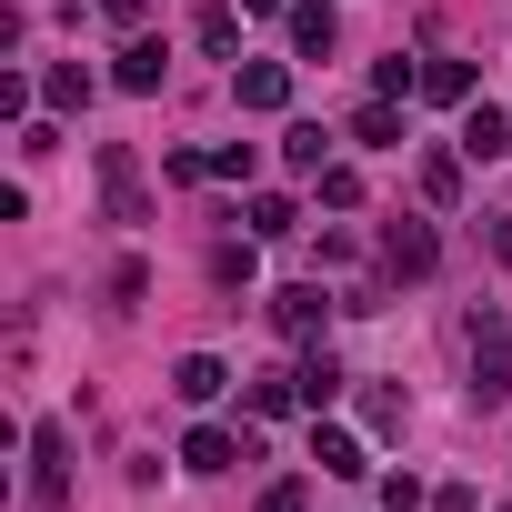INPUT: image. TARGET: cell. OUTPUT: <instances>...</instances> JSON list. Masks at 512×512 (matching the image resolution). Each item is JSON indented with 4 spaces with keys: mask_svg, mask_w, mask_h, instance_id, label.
<instances>
[{
    "mask_svg": "<svg viewBox=\"0 0 512 512\" xmlns=\"http://www.w3.org/2000/svg\"><path fill=\"white\" fill-rule=\"evenodd\" d=\"M31 502H41V512H61V502H71V432H61V422H41V432H31Z\"/></svg>",
    "mask_w": 512,
    "mask_h": 512,
    "instance_id": "7a4b0ae2",
    "label": "cell"
},
{
    "mask_svg": "<svg viewBox=\"0 0 512 512\" xmlns=\"http://www.w3.org/2000/svg\"><path fill=\"white\" fill-rule=\"evenodd\" d=\"M322 322H332V292H322V282L272 292V332H282V342H322Z\"/></svg>",
    "mask_w": 512,
    "mask_h": 512,
    "instance_id": "3957f363",
    "label": "cell"
},
{
    "mask_svg": "<svg viewBox=\"0 0 512 512\" xmlns=\"http://www.w3.org/2000/svg\"><path fill=\"white\" fill-rule=\"evenodd\" d=\"M362 422L372 432H402V392H362Z\"/></svg>",
    "mask_w": 512,
    "mask_h": 512,
    "instance_id": "cb8c5ba5",
    "label": "cell"
},
{
    "mask_svg": "<svg viewBox=\"0 0 512 512\" xmlns=\"http://www.w3.org/2000/svg\"><path fill=\"white\" fill-rule=\"evenodd\" d=\"M231 101H241V111H292V71H282V61H241V71H231Z\"/></svg>",
    "mask_w": 512,
    "mask_h": 512,
    "instance_id": "8992f818",
    "label": "cell"
},
{
    "mask_svg": "<svg viewBox=\"0 0 512 512\" xmlns=\"http://www.w3.org/2000/svg\"><path fill=\"white\" fill-rule=\"evenodd\" d=\"M251 171V141H211V181H241Z\"/></svg>",
    "mask_w": 512,
    "mask_h": 512,
    "instance_id": "603a6c76",
    "label": "cell"
},
{
    "mask_svg": "<svg viewBox=\"0 0 512 512\" xmlns=\"http://www.w3.org/2000/svg\"><path fill=\"white\" fill-rule=\"evenodd\" d=\"M422 502H432V492H422L412 472H392V482H382V512H422Z\"/></svg>",
    "mask_w": 512,
    "mask_h": 512,
    "instance_id": "d4e9b609",
    "label": "cell"
},
{
    "mask_svg": "<svg viewBox=\"0 0 512 512\" xmlns=\"http://www.w3.org/2000/svg\"><path fill=\"white\" fill-rule=\"evenodd\" d=\"M462 161H502L512 151V111H492V101H462V141H452Z\"/></svg>",
    "mask_w": 512,
    "mask_h": 512,
    "instance_id": "5b68a950",
    "label": "cell"
},
{
    "mask_svg": "<svg viewBox=\"0 0 512 512\" xmlns=\"http://www.w3.org/2000/svg\"><path fill=\"white\" fill-rule=\"evenodd\" d=\"M302 502H312L302 482H272V492H262V512H302Z\"/></svg>",
    "mask_w": 512,
    "mask_h": 512,
    "instance_id": "484cf974",
    "label": "cell"
},
{
    "mask_svg": "<svg viewBox=\"0 0 512 512\" xmlns=\"http://www.w3.org/2000/svg\"><path fill=\"white\" fill-rule=\"evenodd\" d=\"M41 91H51V111H81V101H91V71H81V61H61Z\"/></svg>",
    "mask_w": 512,
    "mask_h": 512,
    "instance_id": "ffe728a7",
    "label": "cell"
},
{
    "mask_svg": "<svg viewBox=\"0 0 512 512\" xmlns=\"http://www.w3.org/2000/svg\"><path fill=\"white\" fill-rule=\"evenodd\" d=\"M492 262H502V272H512V211H502V221H492Z\"/></svg>",
    "mask_w": 512,
    "mask_h": 512,
    "instance_id": "4316f807",
    "label": "cell"
},
{
    "mask_svg": "<svg viewBox=\"0 0 512 512\" xmlns=\"http://www.w3.org/2000/svg\"><path fill=\"white\" fill-rule=\"evenodd\" d=\"M312 462H322L332 482H362V472H372V462H362V442H352L342 422H312Z\"/></svg>",
    "mask_w": 512,
    "mask_h": 512,
    "instance_id": "ba28073f",
    "label": "cell"
},
{
    "mask_svg": "<svg viewBox=\"0 0 512 512\" xmlns=\"http://www.w3.org/2000/svg\"><path fill=\"white\" fill-rule=\"evenodd\" d=\"M322 201H332V211H362V171L332 161V171H322Z\"/></svg>",
    "mask_w": 512,
    "mask_h": 512,
    "instance_id": "44dd1931",
    "label": "cell"
},
{
    "mask_svg": "<svg viewBox=\"0 0 512 512\" xmlns=\"http://www.w3.org/2000/svg\"><path fill=\"white\" fill-rule=\"evenodd\" d=\"M352 141H362V151H402V111H392V101H372V111L352 121Z\"/></svg>",
    "mask_w": 512,
    "mask_h": 512,
    "instance_id": "ac0fdd59",
    "label": "cell"
},
{
    "mask_svg": "<svg viewBox=\"0 0 512 512\" xmlns=\"http://www.w3.org/2000/svg\"><path fill=\"white\" fill-rule=\"evenodd\" d=\"M412 181H422V201H432V211H452V201H462V151H422V171H412Z\"/></svg>",
    "mask_w": 512,
    "mask_h": 512,
    "instance_id": "8fae6325",
    "label": "cell"
},
{
    "mask_svg": "<svg viewBox=\"0 0 512 512\" xmlns=\"http://www.w3.org/2000/svg\"><path fill=\"white\" fill-rule=\"evenodd\" d=\"M141 292H151V272H141V262H121V272H111V312H141Z\"/></svg>",
    "mask_w": 512,
    "mask_h": 512,
    "instance_id": "7402d4cb",
    "label": "cell"
},
{
    "mask_svg": "<svg viewBox=\"0 0 512 512\" xmlns=\"http://www.w3.org/2000/svg\"><path fill=\"white\" fill-rule=\"evenodd\" d=\"M282 161L322 181V171H332V131H322V121H292V131H282Z\"/></svg>",
    "mask_w": 512,
    "mask_h": 512,
    "instance_id": "30bf717a",
    "label": "cell"
},
{
    "mask_svg": "<svg viewBox=\"0 0 512 512\" xmlns=\"http://www.w3.org/2000/svg\"><path fill=\"white\" fill-rule=\"evenodd\" d=\"M101 201H111V221H121V231H141V221H151V191H141V161H131L121 141H101Z\"/></svg>",
    "mask_w": 512,
    "mask_h": 512,
    "instance_id": "6da1fadb",
    "label": "cell"
},
{
    "mask_svg": "<svg viewBox=\"0 0 512 512\" xmlns=\"http://www.w3.org/2000/svg\"><path fill=\"white\" fill-rule=\"evenodd\" d=\"M422 101H472V61H422Z\"/></svg>",
    "mask_w": 512,
    "mask_h": 512,
    "instance_id": "e0dca14e",
    "label": "cell"
},
{
    "mask_svg": "<svg viewBox=\"0 0 512 512\" xmlns=\"http://www.w3.org/2000/svg\"><path fill=\"white\" fill-rule=\"evenodd\" d=\"M101 11H111V21H121V31H131V21H141V11H151V0H101Z\"/></svg>",
    "mask_w": 512,
    "mask_h": 512,
    "instance_id": "83f0119b",
    "label": "cell"
},
{
    "mask_svg": "<svg viewBox=\"0 0 512 512\" xmlns=\"http://www.w3.org/2000/svg\"><path fill=\"white\" fill-rule=\"evenodd\" d=\"M422 91V61H372V101H412Z\"/></svg>",
    "mask_w": 512,
    "mask_h": 512,
    "instance_id": "d6986e66",
    "label": "cell"
},
{
    "mask_svg": "<svg viewBox=\"0 0 512 512\" xmlns=\"http://www.w3.org/2000/svg\"><path fill=\"white\" fill-rule=\"evenodd\" d=\"M221 382H231V372H221L211 352H181V362H171V392H181V402H221Z\"/></svg>",
    "mask_w": 512,
    "mask_h": 512,
    "instance_id": "7c38bea8",
    "label": "cell"
},
{
    "mask_svg": "<svg viewBox=\"0 0 512 512\" xmlns=\"http://www.w3.org/2000/svg\"><path fill=\"white\" fill-rule=\"evenodd\" d=\"M181 462H191V472H231V462H251V422H241V432H221V422H201V432L181 442Z\"/></svg>",
    "mask_w": 512,
    "mask_h": 512,
    "instance_id": "52a82bcc",
    "label": "cell"
},
{
    "mask_svg": "<svg viewBox=\"0 0 512 512\" xmlns=\"http://www.w3.org/2000/svg\"><path fill=\"white\" fill-rule=\"evenodd\" d=\"M332 41H342V21H332V0H292V51H302V61H322Z\"/></svg>",
    "mask_w": 512,
    "mask_h": 512,
    "instance_id": "9c48e42d",
    "label": "cell"
},
{
    "mask_svg": "<svg viewBox=\"0 0 512 512\" xmlns=\"http://www.w3.org/2000/svg\"><path fill=\"white\" fill-rule=\"evenodd\" d=\"M292 382H302V402H312V412H332V402H342V362H332L322 342L302 352V372H292Z\"/></svg>",
    "mask_w": 512,
    "mask_h": 512,
    "instance_id": "4fadbf2b",
    "label": "cell"
},
{
    "mask_svg": "<svg viewBox=\"0 0 512 512\" xmlns=\"http://www.w3.org/2000/svg\"><path fill=\"white\" fill-rule=\"evenodd\" d=\"M302 231V211L282 201V191H262V201H251V241H292Z\"/></svg>",
    "mask_w": 512,
    "mask_h": 512,
    "instance_id": "9a60e30c",
    "label": "cell"
},
{
    "mask_svg": "<svg viewBox=\"0 0 512 512\" xmlns=\"http://www.w3.org/2000/svg\"><path fill=\"white\" fill-rule=\"evenodd\" d=\"M432 262H442V241H432V221H382V272L422 282Z\"/></svg>",
    "mask_w": 512,
    "mask_h": 512,
    "instance_id": "277c9868",
    "label": "cell"
},
{
    "mask_svg": "<svg viewBox=\"0 0 512 512\" xmlns=\"http://www.w3.org/2000/svg\"><path fill=\"white\" fill-rule=\"evenodd\" d=\"M161 61H171V51H161V41H131V51H121V71H111V81H121V91H161Z\"/></svg>",
    "mask_w": 512,
    "mask_h": 512,
    "instance_id": "5bb4252c",
    "label": "cell"
},
{
    "mask_svg": "<svg viewBox=\"0 0 512 512\" xmlns=\"http://www.w3.org/2000/svg\"><path fill=\"white\" fill-rule=\"evenodd\" d=\"M191 41H201L211 61H231V51H241V11H201V21H191Z\"/></svg>",
    "mask_w": 512,
    "mask_h": 512,
    "instance_id": "2e32d148",
    "label": "cell"
},
{
    "mask_svg": "<svg viewBox=\"0 0 512 512\" xmlns=\"http://www.w3.org/2000/svg\"><path fill=\"white\" fill-rule=\"evenodd\" d=\"M241 11H251V21H272V11H292V0H241Z\"/></svg>",
    "mask_w": 512,
    "mask_h": 512,
    "instance_id": "f1b7e54d",
    "label": "cell"
}]
</instances>
